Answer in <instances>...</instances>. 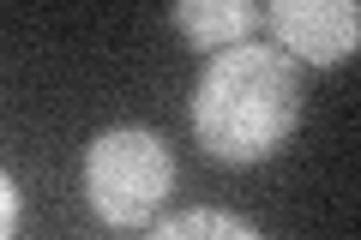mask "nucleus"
I'll use <instances>...</instances> for the list:
<instances>
[{
  "label": "nucleus",
  "mask_w": 361,
  "mask_h": 240,
  "mask_svg": "<svg viewBox=\"0 0 361 240\" xmlns=\"http://www.w3.org/2000/svg\"><path fill=\"white\" fill-rule=\"evenodd\" d=\"M301 120V78L283 49L241 42L205 61L193 90V132L217 163H265Z\"/></svg>",
  "instance_id": "1"
},
{
  "label": "nucleus",
  "mask_w": 361,
  "mask_h": 240,
  "mask_svg": "<svg viewBox=\"0 0 361 240\" xmlns=\"http://www.w3.org/2000/svg\"><path fill=\"white\" fill-rule=\"evenodd\" d=\"M175 187V156L145 127H109L85 151V198L109 228H139Z\"/></svg>",
  "instance_id": "2"
},
{
  "label": "nucleus",
  "mask_w": 361,
  "mask_h": 240,
  "mask_svg": "<svg viewBox=\"0 0 361 240\" xmlns=\"http://www.w3.org/2000/svg\"><path fill=\"white\" fill-rule=\"evenodd\" d=\"M265 25L289 61L337 66L361 49V0H271Z\"/></svg>",
  "instance_id": "3"
},
{
  "label": "nucleus",
  "mask_w": 361,
  "mask_h": 240,
  "mask_svg": "<svg viewBox=\"0 0 361 240\" xmlns=\"http://www.w3.org/2000/svg\"><path fill=\"white\" fill-rule=\"evenodd\" d=\"M259 25H265L259 0H175V30L193 42V49H205V54L253 42Z\"/></svg>",
  "instance_id": "4"
},
{
  "label": "nucleus",
  "mask_w": 361,
  "mask_h": 240,
  "mask_svg": "<svg viewBox=\"0 0 361 240\" xmlns=\"http://www.w3.org/2000/svg\"><path fill=\"white\" fill-rule=\"evenodd\" d=\"M187 234H229V240H253V222L229 210H180L157 222V240H187Z\"/></svg>",
  "instance_id": "5"
},
{
  "label": "nucleus",
  "mask_w": 361,
  "mask_h": 240,
  "mask_svg": "<svg viewBox=\"0 0 361 240\" xmlns=\"http://www.w3.org/2000/svg\"><path fill=\"white\" fill-rule=\"evenodd\" d=\"M0 192H6L0 204H6V234H13V228H18V187H13V180H0Z\"/></svg>",
  "instance_id": "6"
}]
</instances>
